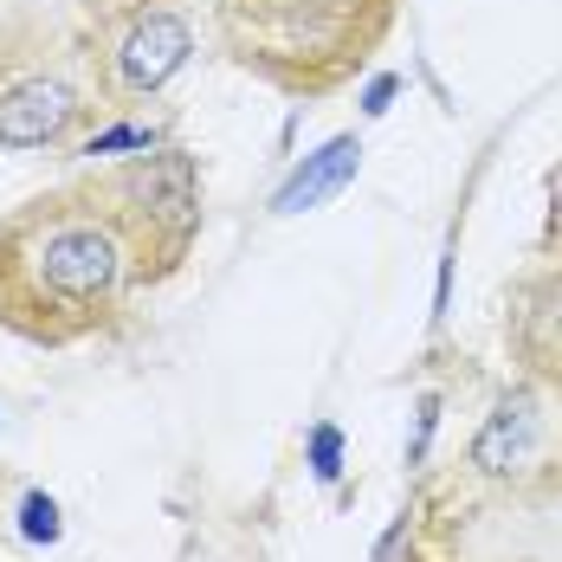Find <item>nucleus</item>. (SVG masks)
Returning a JSON list of instances; mask_svg holds the SVG:
<instances>
[{
	"label": "nucleus",
	"mask_w": 562,
	"mask_h": 562,
	"mask_svg": "<svg viewBox=\"0 0 562 562\" xmlns=\"http://www.w3.org/2000/svg\"><path fill=\"white\" fill-rule=\"evenodd\" d=\"M98 181L58 188L0 221V324L33 342L98 330L130 284V226Z\"/></svg>",
	"instance_id": "1"
},
{
	"label": "nucleus",
	"mask_w": 562,
	"mask_h": 562,
	"mask_svg": "<svg viewBox=\"0 0 562 562\" xmlns=\"http://www.w3.org/2000/svg\"><path fill=\"white\" fill-rule=\"evenodd\" d=\"M123 226H130V246H136V279H156L169 272L175 259L188 252L194 226H201V175L181 149H143L130 169L111 181Z\"/></svg>",
	"instance_id": "2"
},
{
	"label": "nucleus",
	"mask_w": 562,
	"mask_h": 562,
	"mask_svg": "<svg viewBox=\"0 0 562 562\" xmlns=\"http://www.w3.org/2000/svg\"><path fill=\"white\" fill-rule=\"evenodd\" d=\"M78 91L58 78H20L0 91V149H53L78 123Z\"/></svg>",
	"instance_id": "3"
},
{
	"label": "nucleus",
	"mask_w": 562,
	"mask_h": 562,
	"mask_svg": "<svg viewBox=\"0 0 562 562\" xmlns=\"http://www.w3.org/2000/svg\"><path fill=\"white\" fill-rule=\"evenodd\" d=\"M194 53V40H188V20L181 13H143L136 26H130V40L116 46V78H123V91H162L175 71L188 65Z\"/></svg>",
	"instance_id": "4"
},
{
	"label": "nucleus",
	"mask_w": 562,
	"mask_h": 562,
	"mask_svg": "<svg viewBox=\"0 0 562 562\" xmlns=\"http://www.w3.org/2000/svg\"><path fill=\"white\" fill-rule=\"evenodd\" d=\"M356 169H362V143L356 136H330L317 156H304L291 169V181L272 194V214H311V207H324L330 194H342L356 181Z\"/></svg>",
	"instance_id": "5"
},
{
	"label": "nucleus",
	"mask_w": 562,
	"mask_h": 562,
	"mask_svg": "<svg viewBox=\"0 0 562 562\" xmlns=\"http://www.w3.org/2000/svg\"><path fill=\"white\" fill-rule=\"evenodd\" d=\"M530 434H537V407H530V394H505L498 414L485 420V434H479L472 459H479L485 472H510V465L530 459Z\"/></svg>",
	"instance_id": "6"
},
{
	"label": "nucleus",
	"mask_w": 562,
	"mask_h": 562,
	"mask_svg": "<svg viewBox=\"0 0 562 562\" xmlns=\"http://www.w3.org/2000/svg\"><path fill=\"white\" fill-rule=\"evenodd\" d=\"M20 537H26V543H58V537H65L58 505L46 492H26V498H20Z\"/></svg>",
	"instance_id": "7"
},
{
	"label": "nucleus",
	"mask_w": 562,
	"mask_h": 562,
	"mask_svg": "<svg viewBox=\"0 0 562 562\" xmlns=\"http://www.w3.org/2000/svg\"><path fill=\"white\" fill-rule=\"evenodd\" d=\"M116 149H156V136H149L143 123H116V130H104V136H91L78 156H116Z\"/></svg>",
	"instance_id": "8"
},
{
	"label": "nucleus",
	"mask_w": 562,
	"mask_h": 562,
	"mask_svg": "<svg viewBox=\"0 0 562 562\" xmlns=\"http://www.w3.org/2000/svg\"><path fill=\"white\" fill-rule=\"evenodd\" d=\"M311 465H317V479H337L342 472V434L337 427H311Z\"/></svg>",
	"instance_id": "9"
},
{
	"label": "nucleus",
	"mask_w": 562,
	"mask_h": 562,
	"mask_svg": "<svg viewBox=\"0 0 562 562\" xmlns=\"http://www.w3.org/2000/svg\"><path fill=\"white\" fill-rule=\"evenodd\" d=\"M434 420H440V394H427V401H420V414H414V447H407V465H420V459H427Z\"/></svg>",
	"instance_id": "10"
},
{
	"label": "nucleus",
	"mask_w": 562,
	"mask_h": 562,
	"mask_svg": "<svg viewBox=\"0 0 562 562\" xmlns=\"http://www.w3.org/2000/svg\"><path fill=\"white\" fill-rule=\"evenodd\" d=\"M394 91H401V78H389V71H382V78H369V91H362V111L382 116V111L394 104Z\"/></svg>",
	"instance_id": "11"
}]
</instances>
